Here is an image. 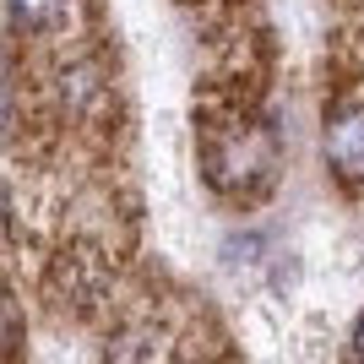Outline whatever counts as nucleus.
<instances>
[{
  "mask_svg": "<svg viewBox=\"0 0 364 364\" xmlns=\"http://www.w3.org/2000/svg\"><path fill=\"white\" fill-rule=\"evenodd\" d=\"M326 158L348 185L364 180V104H343L326 120Z\"/></svg>",
  "mask_w": 364,
  "mask_h": 364,
  "instance_id": "obj_1",
  "label": "nucleus"
},
{
  "mask_svg": "<svg viewBox=\"0 0 364 364\" xmlns=\"http://www.w3.org/2000/svg\"><path fill=\"white\" fill-rule=\"evenodd\" d=\"M65 16V0H11V22L28 33H49Z\"/></svg>",
  "mask_w": 364,
  "mask_h": 364,
  "instance_id": "obj_2",
  "label": "nucleus"
},
{
  "mask_svg": "<svg viewBox=\"0 0 364 364\" xmlns=\"http://www.w3.org/2000/svg\"><path fill=\"white\" fill-rule=\"evenodd\" d=\"M11 125V60H6V49H0V131Z\"/></svg>",
  "mask_w": 364,
  "mask_h": 364,
  "instance_id": "obj_3",
  "label": "nucleus"
},
{
  "mask_svg": "<svg viewBox=\"0 0 364 364\" xmlns=\"http://www.w3.org/2000/svg\"><path fill=\"white\" fill-rule=\"evenodd\" d=\"M353 359L364 364V316H359V326H353Z\"/></svg>",
  "mask_w": 364,
  "mask_h": 364,
  "instance_id": "obj_4",
  "label": "nucleus"
}]
</instances>
